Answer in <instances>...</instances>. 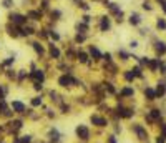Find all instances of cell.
<instances>
[{
    "instance_id": "6da1fadb",
    "label": "cell",
    "mask_w": 166,
    "mask_h": 143,
    "mask_svg": "<svg viewBox=\"0 0 166 143\" xmlns=\"http://www.w3.org/2000/svg\"><path fill=\"white\" fill-rule=\"evenodd\" d=\"M7 22L17 25V27H23L28 23V19L25 15V12H19V10H10L7 13Z\"/></svg>"
},
{
    "instance_id": "7a4b0ae2",
    "label": "cell",
    "mask_w": 166,
    "mask_h": 143,
    "mask_svg": "<svg viewBox=\"0 0 166 143\" xmlns=\"http://www.w3.org/2000/svg\"><path fill=\"white\" fill-rule=\"evenodd\" d=\"M25 15H27V19H28V22L30 23H42V20L45 19V13L42 12L38 7H32V9H27V12H25Z\"/></svg>"
},
{
    "instance_id": "3957f363",
    "label": "cell",
    "mask_w": 166,
    "mask_h": 143,
    "mask_svg": "<svg viewBox=\"0 0 166 143\" xmlns=\"http://www.w3.org/2000/svg\"><path fill=\"white\" fill-rule=\"evenodd\" d=\"M113 27V22H111V17L108 13H103V15L98 17V32L100 33H108Z\"/></svg>"
},
{
    "instance_id": "277c9868",
    "label": "cell",
    "mask_w": 166,
    "mask_h": 143,
    "mask_svg": "<svg viewBox=\"0 0 166 143\" xmlns=\"http://www.w3.org/2000/svg\"><path fill=\"white\" fill-rule=\"evenodd\" d=\"M47 19H48V22H50V23L47 25V27L52 28V23L55 25L56 22H60V20L63 19V10L58 9V7H52V9L47 12Z\"/></svg>"
},
{
    "instance_id": "5b68a950",
    "label": "cell",
    "mask_w": 166,
    "mask_h": 143,
    "mask_svg": "<svg viewBox=\"0 0 166 143\" xmlns=\"http://www.w3.org/2000/svg\"><path fill=\"white\" fill-rule=\"evenodd\" d=\"M75 135H76V138H78L80 141H85V143L90 141V138H91V131H90V128H88V125H83V123L76 125Z\"/></svg>"
},
{
    "instance_id": "8992f818",
    "label": "cell",
    "mask_w": 166,
    "mask_h": 143,
    "mask_svg": "<svg viewBox=\"0 0 166 143\" xmlns=\"http://www.w3.org/2000/svg\"><path fill=\"white\" fill-rule=\"evenodd\" d=\"M37 30H38V27H37V25L28 22L27 25L20 27V38H30V37H35Z\"/></svg>"
},
{
    "instance_id": "52a82bcc",
    "label": "cell",
    "mask_w": 166,
    "mask_h": 143,
    "mask_svg": "<svg viewBox=\"0 0 166 143\" xmlns=\"http://www.w3.org/2000/svg\"><path fill=\"white\" fill-rule=\"evenodd\" d=\"M28 80L33 83V82H40V83H45L47 80V73H45L43 68H35V70H30L28 73Z\"/></svg>"
},
{
    "instance_id": "ba28073f",
    "label": "cell",
    "mask_w": 166,
    "mask_h": 143,
    "mask_svg": "<svg viewBox=\"0 0 166 143\" xmlns=\"http://www.w3.org/2000/svg\"><path fill=\"white\" fill-rule=\"evenodd\" d=\"M47 53H48V57H50L52 60H60L62 58V50H60L58 45H56L55 42H52V40L47 42Z\"/></svg>"
},
{
    "instance_id": "9c48e42d",
    "label": "cell",
    "mask_w": 166,
    "mask_h": 143,
    "mask_svg": "<svg viewBox=\"0 0 166 143\" xmlns=\"http://www.w3.org/2000/svg\"><path fill=\"white\" fill-rule=\"evenodd\" d=\"M23 128V120L22 118H10L8 123L5 125V130L8 131V133H17V131H20Z\"/></svg>"
},
{
    "instance_id": "30bf717a",
    "label": "cell",
    "mask_w": 166,
    "mask_h": 143,
    "mask_svg": "<svg viewBox=\"0 0 166 143\" xmlns=\"http://www.w3.org/2000/svg\"><path fill=\"white\" fill-rule=\"evenodd\" d=\"M131 130H133V133L136 135V138L141 141H148V131H146V128L143 127V125H140V123H133L131 125Z\"/></svg>"
},
{
    "instance_id": "8fae6325",
    "label": "cell",
    "mask_w": 166,
    "mask_h": 143,
    "mask_svg": "<svg viewBox=\"0 0 166 143\" xmlns=\"http://www.w3.org/2000/svg\"><path fill=\"white\" fill-rule=\"evenodd\" d=\"M90 123L93 125V127H98V128H105L110 125V121L108 118H105V117L98 115V113H93V115H90Z\"/></svg>"
},
{
    "instance_id": "7c38bea8",
    "label": "cell",
    "mask_w": 166,
    "mask_h": 143,
    "mask_svg": "<svg viewBox=\"0 0 166 143\" xmlns=\"http://www.w3.org/2000/svg\"><path fill=\"white\" fill-rule=\"evenodd\" d=\"M3 30H5V33L8 35L10 38H13V40L20 38V27H17V25L7 22V23H5V27H3Z\"/></svg>"
},
{
    "instance_id": "4fadbf2b",
    "label": "cell",
    "mask_w": 166,
    "mask_h": 143,
    "mask_svg": "<svg viewBox=\"0 0 166 143\" xmlns=\"http://www.w3.org/2000/svg\"><path fill=\"white\" fill-rule=\"evenodd\" d=\"M30 47H32V50H33L35 53H37V57H45L47 55V47H45V44L43 42H40V40H33L30 44Z\"/></svg>"
},
{
    "instance_id": "5bb4252c",
    "label": "cell",
    "mask_w": 166,
    "mask_h": 143,
    "mask_svg": "<svg viewBox=\"0 0 166 143\" xmlns=\"http://www.w3.org/2000/svg\"><path fill=\"white\" fill-rule=\"evenodd\" d=\"M86 52H88V55H90V58L93 60L95 63L97 62H101V57H103V53H101V50L97 47V45H88V48H86Z\"/></svg>"
},
{
    "instance_id": "9a60e30c",
    "label": "cell",
    "mask_w": 166,
    "mask_h": 143,
    "mask_svg": "<svg viewBox=\"0 0 166 143\" xmlns=\"http://www.w3.org/2000/svg\"><path fill=\"white\" fill-rule=\"evenodd\" d=\"M10 108L13 110V113H17V115H23L27 110V105L22 102V100H13L12 103H10Z\"/></svg>"
},
{
    "instance_id": "2e32d148",
    "label": "cell",
    "mask_w": 166,
    "mask_h": 143,
    "mask_svg": "<svg viewBox=\"0 0 166 143\" xmlns=\"http://www.w3.org/2000/svg\"><path fill=\"white\" fill-rule=\"evenodd\" d=\"M75 60L80 63V65H86V62L90 60V55H88L86 50H83V48L78 47V50H76V58H75Z\"/></svg>"
},
{
    "instance_id": "e0dca14e",
    "label": "cell",
    "mask_w": 166,
    "mask_h": 143,
    "mask_svg": "<svg viewBox=\"0 0 166 143\" xmlns=\"http://www.w3.org/2000/svg\"><path fill=\"white\" fill-rule=\"evenodd\" d=\"M90 30H91V25L83 23L82 20H76L75 22V32L76 33H90Z\"/></svg>"
},
{
    "instance_id": "ac0fdd59",
    "label": "cell",
    "mask_w": 166,
    "mask_h": 143,
    "mask_svg": "<svg viewBox=\"0 0 166 143\" xmlns=\"http://www.w3.org/2000/svg\"><path fill=\"white\" fill-rule=\"evenodd\" d=\"M153 48H154V52H156L158 58L163 57V55H166V44L163 40H156V42H154V45H153Z\"/></svg>"
},
{
    "instance_id": "d6986e66",
    "label": "cell",
    "mask_w": 166,
    "mask_h": 143,
    "mask_svg": "<svg viewBox=\"0 0 166 143\" xmlns=\"http://www.w3.org/2000/svg\"><path fill=\"white\" fill-rule=\"evenodd\" d=\"M35 37L40 42H48L50 40V37H48V27H40L37 30V33H35Z\"/></svg>"
},
{
    "instance_id": "ffe728a7",
    "label": "cell",
    "mask_w": 166,
    "mask_h": 143,
    "mask_svg": "<svg viewBox=\"0 0 166 143\" xmlns=\"http://www.w3.org/2000/svg\"><path fill=\"white\" fill-rule=\"evenodd\" d=\"M48 140H50V143H58L62 140V133L58 131V128H55V127L50 128V131H48Z\"/></svg>"
},
{
    "instance_id": "44dd1931",
    "label": "cell",
    "mask_w": 166,
    "mask_h": 143,
    "mask_svg": "<svg viewBox=\"0 0 166 143\" xmlns=\"http://www.w3.org/2000/svg\"><path fill=\"white\" fill-rule=\"evenodd\" d=\"M141 20H143V19H141V15L138 12H131L128 15V23L131 25V27H138V25L141 23Z\"/></svg>"
},
{
    "instance_id": "7402d4cb",
    "label": "cell",
    "mask_w": 166,
    "mask_h": 143,
    "mask_svg": "<svg viewBox=\"0 0 166 143\" xmlns=\"http://www.w3.org/2000/svg\"><path fill=\"white\" fill-rule=\"evenodd\" d=\"M88 37H90L88 33H76L75 32V35H73V44L75 45H83V44L88 42Z\"/></svg>"
},
{
    "instance_id": "603a6c76",
    "label": "cell",
    "mask_w": 166,
    "mask_h": 143,
    "mask_svg": "<svg viewBox=\"0 0 166 143\" xmlns=\"http://www.w3.org/2000/svg\"><path fill=\"white\" fill-rule=\"evenodd\" d=\"M133 95H135V88H131V87H125V88H121V90L116 93L118 100L120 98H128V96H133Z\"/></svg>"
},
{
    "instance_id": "cb8c5ba5",
    "label": "cell",
    "mask_w": 166,
    "mask_h": 143,
    "mask_svg": "<svg viewBox=\"0 0 166 143\" xmlns=\"http://www.w3.org/2000/svg\"><path fill=\"white\" fill-rule=\"evenodd\" d=\"M15 53L10 57H7V58H3L2 62H0V67H3V68H10V67H13V63H15Z\"/></svg>"
},
{
    "instance_id": "d4e9b609",
    "label": "cell",
    "mask_w": 166,
    "mask_h": 143,
    "mask_svg": "<svg viewBox=\"0 0 166 143\" xmlns=\"http://www.w3.org/2000/svg\"><path fill=\"white\" fill-rule=\"evenodd\" d=\"M38 9L47 15V12L52 9V0H38Z\"/></svg>"
},
{
    "instance_id": "484cf974",
    "label": "cell",
    "mask_w": 166,
    "mask_h": 143,
    "mask_svg": "<svg viewBox=\"0 0 166 143\" xmlns=\"http://www.w3.org/2000/svg\"><path fill=\"white\" fill-rule=\"evenodd\" d=\"M148 115H150L151 120L156 123V121H161V117H163V113H161L160 108H153V110H150V112H148Z\"/></svg>"
},
{
    "instance_id": "4316f807",
    "label": "cell",
    "mask_w": 166,
    "mask_h": 143,
    "mask_svg": "<svg viewBox=\"0 0 166 143\" xmlns=\"http://www.w3.org/2000/svg\"><path fill=\"white\" fill-rule=\"evenodd\" d=\"M13 143H33L32 135H22V137H13Z\"/></svg>"
},
{
    "instance_id": "83f0119b",
    "label": "cell",
    "mask_w": 166,
    "mask_h": 143,
    "mask_svg": "<svg viewBox=\"0 0 166 143\" xmlns=\"http://www.w3.org/2000/svg\"><path fill=\"white\" fill-rule=\"evenodd\" d=\"M101 87H103V90L107 92V93H110V95H116L118 92H116V88H115V85L111 83V82H103L101 83Z\"/></svg>"
},
{
    "instance_id": "f1b7e54d",
    "label": "cell",
    "mask_w": 166,
    "mask_h": 143,
    "mask_svg": "<svg viewBox=\"0 0 166 143\" xmlns=\"http://www.w3.org/2000/svg\"><path fill=\"white\" fill-rule=\"evenodd\" d=\"M48 37H50V40L55 42V44H58V42L62 40V35H60L58 30H55V28H48Z\"/></svg>"
},
{
    "instance_id": "f546056e",
    "label": "cell",
    "mask_w": 166,
    "mask_h": 143,
    "mask_svg": "<svg viewBox=\"0 0 166 143\" xmlns=\"http://www.w3.org/2000/svg\"><path fill=\"white\" fill-rule=\"evenodd\" d=\"M154 93H156V98H163L164 93H166V85L160 82V83L156 85V88H154Z\"/></svg>"
},
{
    "instance_id": "4dcf8cb0",
    "label": "cell",
    "mask_w": 166,
    "mask_h": 143,
    "mask_svg": "<svg viewBox=\"0 0 166 143\" xmlns=\"http://www.w3.org/2000/svg\"><path fill=\"white\" fill-rule=\"evenodd\" d=\"M160 60L161 58H150V62H148V70L150 72H156L158 67H160Z\"/></svg>"
},
{
    "instance_id": "1f68e13d",
    "label": "cell",
    "mask_w": 166,
    "mask_h": 143,
    "mask_svg": "<svg viewBox=\"0 0 166 143\" xmlns=\"http://www.w3.org/2000/svg\"><path fill=\"white\" fill-rule=\"evenodd\" d=\"M48 96H50V102L56 103V105H60V103L63 102V98H62V96H60L58 93H56L55 90H50V92H48Z\"/></svg>"
},
{
    "instance_id": "d6a6232c",
    "label": "cell",
    "mask_w": 166,
    "mask_h": 143,
    "mask_svg": "<svg viewBox=\"0 0 166 143\" xmlns=\"http://www.w3.org/2000/svg\"><path fill=\"white\" fill-rule=\"evenodd\" d=\"M144 98L150 100V102L156 100V93H154V88H151V87H146V88H144Z\"/></svg>"
},
{
    "instance_id": "836d02e7",
    "label": "cell",
    "mask_w": 166,
    "mask_h": 143,
    "mask_svg": "<svg viewBox=\"0 0 166 143\" xmlns=\"http://www.w3.org/2000/svg\"><path fill=\"white\" fill-rule=\"evenodd\" d=\"M0 7L10 12V10L15 9V0H2V2H0Z\"/></svg>"
},
{
    "instance_id": "e575fe53",
    "label": "cell",
    "mask_w": 166,
    "mask_h": 143,
    "mask_svg": "<svg viewBox=\"0 0 166 143\" xmlns=\"http://www.w3.org/2000/svg\"><path fill=\"white\" fill-rule=\"evenodd\" d=\"M30 105H32V108H38V106L43 105V98H42V95L33 96V98L30 100Z\"/></svg>"
},
{
    "instance_id": "d590c367",
    "label": "cell",
    "mask_w": 166,
    "mask_h": 143,
    "mask_svg": "<svg viewBox=\"0 0 166 143\" xmlns=\"http://www.w3.org/2000/svg\"><path fill=\"white\" fill-rule=\"evenodd\" d=\"M133 75H135V78H144V73H143V67L141 65H135L131 68Z\"/></svg>"
},
{
    "instance_id": "8d00e7d4",
    "label": "cell",
    "mask_w": 166,
    "mask_h": 143,
    "mask_svg": "<svg viewBox=\"0 0 166 143\" xmlns=\"http://www.w3.org/2000/svg\"><path fill=\"white\" fill-rule=\"evenodd\" d=\"M116 55H118L120 58L123 60V62H126V60H130V58H131V55H130V53L126 52V50H123V48H118V52H116Z\"/></svg>"
},
{
    "instance_id": "74e56055",
    "label": "cell",
    "mask_w": 166,
    "mask_h": 143,
    "mask_svg": "<svg viewBox=\"0 0 166 143\" xmlns=\"http://www.w3.org/2000/svg\"><path fill=\"white\" fill-rule=\"evenodd\" d=\"M25 78H28V73H27V70H19L17 72V82H19V83H22L23 80H25Z\"/></svg>"
},
{
    "instance_id": "f35d334b",
    "label": "cell",
    "mask_w": 166,
    "mask_h": 143,
    "mask_svg": "<svg viewBox=\"0 0 166 143\" xmlns=\"http://www.w3.org/2000/svg\"><path fill=\"white\" fill-rule=\"evenodd\" d=\"M3 75H5V77L8 78V80H17V72L13 70V68H7Z\"/></svg>"
},
{
    "instance_id": "ab89813d",
    "label": "cell",
    "mask_w": 166,
    "mask_h": 143,
    "mask_svg": "<svg viewBox=\"0 0 166 143\" xmlns=\"http://www.w3.org/2000/svg\"><path fill=\"white\" fill-rule=\"evenodd\" d=\"M123 78H125L128 83H131V82L135 80V75H133L131 70H126V72H123Z\"/></svg>"
},
{
    "instance_id": "60d3db41",
    "label": "cell",
    "mask_w": 166,
    "mask_h": 143,
    "mask_svg": "<svg viewBox=\"0 0 166 143\" xmlns=\"http://www.w3.org/2000/svg\"><path fill=\"white\" fill-rule=\"evenodd\" d=\"M8 108H10V105L7 103V100H0V117H2Z\"/></svg>"
},
{
    "instance_id": "b9f144b4",
    "label": "cell",
    "mask_w": 166,
    "mask_h": 143,
    "mask_svg": "<svg viewBox=\"0 0 166 143\" xmlns=\"http://www.w3.org/2000/svg\"><path fill=\"white\" fill-rule=\"evenodd\" d=\"M80 20H82L83 23L91 25V22H93V17H91L90 13H83V15H80Z\"/></svg>"
},
{
    "instance_id": "7bdbcfd3",
    "label": "cell",
    "mask_w": 166,
    "mask_h": 143,
    "mask_svg": "<svg viewBox=\"0 0 166 143\" xmlns=\"http://www.w3.org/2000/svg\"><path fill=\"white\" fill-rule=\"evenodd\" d=\"M101 60H103L105 63L113 62V53H111V52H105V53H103V57H101Z\"/></svg>"
},
{
    "instance_id": "ee69618b",
    "label": "cell",
    "mask_w": 166,
    "mask_h": 143,
    "mask_svg": "<svg viewBox=\"0 0 166 143\" xmlns=\"http://www.w3.org/2000/svg\"><path fill=\"white\" fill-rule=\"evenodd\" d=\"M7 93H8V87L7 85H0V100H5Z\"/></svg>"
},
{
    "instance_id": "f6af8a7d",
    "label": "cell",
    "mask_w": 166,
    "mask_h": 143,
    "mask_svg": "<svg viewBox=\"0 0 166 143\" xmlns=\"http://www.w3.org/2000/svg\"><path fill=\"white\" fill-rule=\"evenodd\" d=\"M156 28L158 30H166V20L164 19H158L156 20Z\"/></svg>"
},
{
    "instance_id": "bcb514c9",
    "label": "cell",
    "mask_w": 166,
    "mask_h": 143,
    "mask_svg": "<svg viewBox=\"0 0 166 143\" xmlns=\"http://www.w3.org/2000/svg\"><path fill=\"white\" fill-rule=\"evenodd\" d=\"M58 108L62 110V113H68V112H70V105H68V103H65V102H62V103H60V105H58Z\"/></svg>"
},
{
    "instance_id": "7dc6e473",
    "label": "cell",
    "mask_w": 166,
    "mask_h": 143,
    "mask_svg": "<svg viewBox=\"0 0 166 143\" xmlns=\"http://www.w3.org/2000/svg\"><path fill=\"white\" fill-rule=\"evenodd\" d=\"M141 9H143V10H148V12H151V10H153V5H151L148 0H143V3H141Z\"/></svg>"
},
{
    "instance_id": "c3c4849f",
    "label": "cell",
    "mask_w": 166,
    "mask_h": 143,
    "mask_svg": "<svg viewBox=\"0 0 166 143\" xmlns=\"http://www.w3.org/2000/svg\"><path fill=\"white\" fill-rule=\"evenodd\" d=\"M32 87H33L35 92H42V90H43V83H40V82H33Z\"/></svg>"
},
{
    "instance_id": "681fc988",
    "label": "cell",
    "mask_w": 166,
    "mask_h": 143,
    "mask_svg": "<svg viewBox=\"0 0 166 143\" xmlns=\"http://www.w3.org/2000/svg\"><path fill=\"white\" fill-rule=\"evenodd\" d=\"M160 131H161V137L166 140V123H161L160 121Z\"/></svg>"
},
{
    "instance_id": "f907efd6",
    "label": "cell",
    "mask_w": 166,
    "mask_h": 143,
    "mask_svg": "<svg viewBox=\"0 0 166 143\" xmlns=\"http://www.w3.org/2000/svg\"><path fill=\"white\" fill-rule=\"evenodd\" d=\"M158 70H160V73H166V62L160 60V67H158Z\"/></svg>"
},
{
    "instance_id": "816d5d0a",
    "label": "cell",
    "mask_w": 166,
    "mask_h": 143,
    "mask_svg": "<svg viewBox=\"0 0 166 143\" xmlns=\"http://www.w3.org/2000/svg\"><path fill=\"white\" fill-rule=\"evenodd\" d=\"M158 3H160V7H161V10H163V13L166 15V0H156Z\"/></svg>"
},
{
    "instance_id": "f5cc1de1",
    "label": "cell",
    "mask_w": 166,
    "mask_h": 143,
    "mask_svg": "<svg viewBox=\"0 0 166 143\" xmlns=\"http://www.w3.org/2000/svg\"><path fill=\"white\" fill-rule=\"evenodd\" d=\"M107 143H118L116 135H110V137H107Z\"/></svg>"
},
{
    "instance_id": "db71d44e",
    "label": "cell",
    "mask_w": 166,
    "mask_h": 143,
    "mask_svg": "<svg viewBox=\"0 0 166 143\" xmlns=\"http://www.w3.org/2000/svg\"><path fill=\"white\" fill-rule=\"evenodd\" d=\"M47 117H48V118H55V112H53V110H50V108H47Z\"/></svg>"
},
{
    "instance_id": "11a10c76",
    "label": "cell",
    "mask_w": 166,
    "mask_h": 143,
    "mask_svg": "<svg viewBox=\"0 0 166 143\" xmlns=\"http://www.w3.org/2000/svg\"><path fill=\"white\" fill-rule=\"evenodd\" d=\"M130 48H138V42L131 40V42H130Z\"/></svg>"
},
{
    "instance_id": "9f6ffc18",
    "label": "cell",
    "mask_w": 166,
    "mask_h": 143,
    "mask_svg": "<svg viewBox=\"0 0 166 143\" xmlns=\"http://www.w3.org/2000/svg\"><path fill=\"white\" fill-rule=\"evenodd\" d=\"M156 143H166V140L161 137V135H158V137H156Z\"/></svg>"
},
{
    "instance_id": "6f0895ef",
    "label": "cell",
    "mask_w": 166,
    "mask_h": 143,
    "mask_svg": "<svg viewBox=\"0 0 166 143\" xmlns=\"http://www.w3.org/2000/svg\"><path fill=\"white\" fill-rule=\"evenodd\" d=\"M121 131V127H115V133H120Z\"/></svg>"
},
{
    "instance_id": "680465c9",
    "label": "cell",
    "mask_w": 166,
    "mask_h": 143,
    "mask_svg": "<svg viewBox=\"0 0 166 143\" xmlns=\"http://www.w3.org/2000/svg\"><path fill=\"white\" fill-rule=\"evenodd\" d=\"M2 131H5V125H0V133H2Z\"/></svg>"
},
{
    "instance_id": "91938a15",
    "label": "cell",
    "mask_w": 166,
    "mask_h": 143,
    "mask_svg": "<svg viewBox=\"0 0 166 143\" xmlns=\"http://www.w3.org/2000/svg\"><path fill=\"white\" fill-rule=\"evenodd\" d=\"M0 143H5V141H3V140H0Z\"/></svg>"
},
{
    "instance_id": "94428289",
    "label": "cell",
    "mask_w": 166,
    "mask_h": 143,
    "mask_svg": "<svg viewBox=\"0 0 166 143\" xmlns=\"http://www.w3.org/2000/svg\"><path fill=\"white\" fill-rule=\"evenodd\" d=\"M40 143H45V141H40Z\"/></svg>"
}]
</instances>
